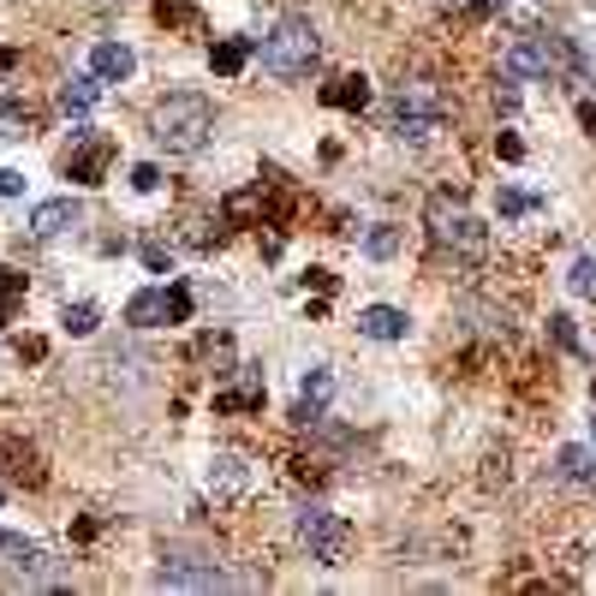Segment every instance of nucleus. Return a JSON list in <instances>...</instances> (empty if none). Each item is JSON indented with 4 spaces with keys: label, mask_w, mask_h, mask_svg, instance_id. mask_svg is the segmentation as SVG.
Segmentation results:
<instances>
[{
    "label": "nucleus",
    "mask_w": 596,
    "mask_h": 596,
    "mask_svg": "<svg viewBox=\"0 0 596 596\" xmlns=\"http://www.w3.org/2000/svg\"><path fill=\"white\" fill-rule=\"evenodd\" d=\"M447 113H454V101L435 90L430 78H412V84H400V90H394V126H400V138H412V143L442 132Z\"/></svg>",
    "instance_id": "7ed1b4c3"
},
{
    "label": "nucleus",
    "mask_w": 596,
    "mask_h": 596,
    "mask_svg": "<svg viewBox=\"0 0 596 596\" xmlns=\"http://www.w3.org/2000/svg\"><path fill=\"white\" fill-rule=\"evenodd\" d=\"M328 400H334V370L311 365V376L299 382V405H293V418H299V424H316V418L328 412Z\"/></svg>",
    "instance_id": "0eeeda50"
},
{
    "label": "nucleus",
    "mask_w": 596,
    "mask_h": 596,
    "mask_svg": "<svg viewBox=\"0 0 596 596\" xmlns=\"http://www.w3.org/2000/svg\"><path fill=\"white\" fill-rule=\"evenodd\" d=\"M501 7V0H477V12H496Z\"/></svg>",
    "instance_id": "bb28decb"
},
{
    "label": "nucleus",
    "mask_w": 596,
    "mask_h": 596,
    "mask_svg": "<svg viewBox=\"0 0 596 596\" xmlns=\"http://www.w3.org/2000/svg\"><path fill=\"white\" fill-rule=\"evenodd\" d=\"M531 209H543V197H537V192H501V215H507V221H519V215H531Z\"/></svg>",
    "instance_id": "412c9836"
},
{
    "label": "nucleus",
    "mask_w": 596,
    "mask_h": 596,
    "mask_svg": "<svg viewBox=\"0 0 596 596\" xmlns=\"http://www.w3.org/2000/svg\"><path fill=\"white\" fill-rule=\"evenodd\" d=\"M215 405H221V412H245V405H263V388H232V394H221V400H215Z\"/></svg>",
    "instance_id": "4be33fe9"
},
{
    "label": "nucleus",
    "mask_w": 596,
    "mask_h": 596,
    "mask_svg": "<svg viewBox=\"0 0 596 596\" xmlns=\"http://www.w3.org/2000/svg\"><path fill=\"white\" fill-rule=\"evenodd\" d=\"M394 251H400V227H370L365 232V257H370V263H388Z\"/></svg>",
    "instance_id": "f3484780"
},
{
    "label": "nucleus",
    "mask_w": 596,
    "mask_h": 596,
    "mask_svg": "<svg viewBox=\"0 0 596 596\" xmlns=\"http://www.w3.org/2000/svg\"><path fill=\"white\" fill-rule=\"evenodd\" d=\"M90 72H96L101 84H126L138 72V54L126 48V42H96V48H90Z\"/></svg>",
    "instance_id": "1a4fd4ad"
},
{
    "label": "nucleus",
    "mask_w": 596,
    "mask_h": 596,
    "mask_svg": "<svg viewBox=\"0 0 596 596\" xmlns=\"http://www.w3.org/2000/svg\"><path fill=\"white\" fill-rule=\"evenodd\" d=\"M566 286H573L578 299H596V257H573V274H566Z\"/></svg>",
    "instance_id": "6ab92c4d"
},
{
    "label": "nucleus",
    "mask_w": 596,
    "mask_h": 596,
    "mask_svg": "<svg viewBox=\"0 0 596 596\" xmlns=\"http://www.w3.org/2000/svg\"><path fill=\"white\" fill-rule=\"evenodd\" d=\"M155 143H162L167 155H197L203 143L215 138V108L203 96L192 90H180V96H167L162 108H155Z\"/></svg>",
    "instance_id": "f257e3e1"
},
{
    "label": "nucleus",
    "mask_w": 596,
    "mask_h": 596,
    "mask_svg": "<svg viewBox=\"0 0 596 596\" xmlns=\"http://www.w3.org/2000/svg\"><path fill=\"white\" fill-rule=\"evenodd\" d=\"M299 543L311 561L323 566H340L346 561V543H353V531H346L340 513H328V507H299Z\"/></svg>",
    "instance_id": "20e7f679"
},
{
    "label": "nucleus",
    "mask_w": 596,
    "mask_h": 596,
    "mask_svg": "<svg viewBox=\"0 0 596 596\" xmlns=\"http://www.w3.org/2000/svg\"><path fill=\"white\" fill-rule=\"evenodd\" d=\"M496 150L507 155V162H519V155H525V143H519L513 132H507V138H496Z\"/></svg>",
    "instance_id": "a878e982"
},
{
    "label": "nucleus",
    "mask_w": 596,
    "mask_h": 596,
    "mask_svg": "<svg viewBox=\"0 0 596 596\" xmlns=\"http://www.w3.org/2000/svg\"><path fill=\"white\" fill-rule=\"evenodd\" d=\"M155 185H162V173H155L150 162H138L132 167V192H155Z\"/></svg>",
    "instance_id": "5701e85b"
},
{
    "label": "nucleus",
    "mask_w": 596,
    "mask_h": 596,
    "mask_svg": "<svg viewBox=\"0 0 596 596\" xmlns=\"http://www.w3.org/2000/svg\"><path fill=\"white\" fill-rule=\"evenodd\" d=\"M19 192H24V173L0 167V197H19Z\"/></svg>",
    "instance_id": "b1692460"
},
{
    "label": "nucleus",
    "mask_w": 596,
    "mask_h": 596,
    "mask_svg": "<svg viewBox=\"0 0 596 596\" xmlns=\"http://www.w3.org/2000/svg\"><path fill=\"white\" fill-rule=\"evenodd\" d=\"M209 489H215V496H245V489H251V459H245V454H215L209 459Z\"/></svg>",
    "instance_id": "9d476101"
},
{
    "label": "nucleus",
    "mask_w": 596,
    "mask_h": 596,
    "mask_svg": "<svg viewBox=\"0 0 596 596\" xmlns=\"http://www.w3.org/2000/svg\"><path fill=\"white\" fill-rule=\"evenodd\" d=\"M66 227H78V203L72 197H48L31 209V239H61Z\"/></svg>",
    "instance_id": "9b49d317"
},
{
    "label": "nucleus",
    "mask_w": 596,
    "mask_h": 596,
    "mask_svg": "<svg viewBox=\"0 0 596 596\" xmlns=\"http://www.w3.org/2000/svg\"><path fill=\"white\" fill-rule=\"evenodd\" d=\"M192 316V293L185 286H143V293L126 299V323L132 328H167Z\"/></svg>",
    "instance_id": "39448f33"
},
{
    "label": "nucleus",
    "mask_w": 596,
    "mask_h": 596,
    "mask_svg": "<svg viewBox=\"0 0 596 596\" xmlns=\"http://www.w3.org/2000/svg\"><path fill=\"white\" fill-rule=\"evenodd\" d=\"M245 61H251V36H227V42H215V48H209V66L221 72V78H239Z\"/></svg>",
    "instance_id": "2eb2a0df"
},
{
    "label": "nucleus",
    "mask_w": 596,
    "mask_h": 596,
    "mask_svg": "<svg viewBox=\"0 0 596 596\" xmlns=\"http://www.w3.org/2000/svg\"><path fill=\"white\" fill-rule=\"evenodd\" d=\"M96 101H101V78H96V72H78V78L61 84V108L66 113H90Z\"/></svg>",
    "instance_id": "ddd939ff"
},
{
    "label": "nucleus",
    "mask_w": 596,
    "mask_h": 596,
    "mask_svg": "<svg viewBox=\"0 0 596 596\" xmlns=\"http://www.w3.org/2000/svg\"><path fill=\"white\" fill-rule=\"evenodd\" d=\"M143 263H150V269H155V274H162V269H167V263H173V257H167V251H162V245H143Z\"/></svg>",
    "instance_id": "393cba45"
},
{
    "label": "nucleus",
    "mask_w": 596,
    "mask_h": 596,
    "mask_svg": "<svg viewBox=\"0 0 596 596\" xmlns=\"http://www.w3.org/2000/svg\"><path fill=\"white\" fill-rule=\"evenodd\" d=\"M108 155H113V143L108 138H84V150L72 155V180H84V185H101V173H108Z\"/></svg>",
    "instance_id": "f8f14e48"
},
{
    "label": "nucleus",
    "mask_w": 596,
    "mask_h": 596,
    "mask_svg": "<svg viewBox=\"0 0 596 596\" xmlns=\"http://www.w3.org/2000/svg\"><path fill=\"white\" fill-rule=\"evenodd\" d=\"M405 328H412V316L394 311V304H365L358 311V334L365 340H405Z\"/></svg>",
    "instance_id": "6e6552de"
},
{
    "label": "nucleus",
    "mask_w": 596,
    "mask_h": 596,
    "mask_svg": "<svg viewBox=\"0 0 596 596\" xmlns=\"http://www.w3.org/2000/svg\"><path fill=\"white\" fill-rule=\"evenodd\" d=\"M0 507H7V496H0Z\"/></svg>",
    "instance_id": "c85d7f7f"
},
{
    "label": "nucleus",
    "mask_w": 596,
    "mask_h": 596,
    "mask_svg": "<svg viewBox=\"0 0 596 596\" xmlns=\"http://www.w3.org/2000/svg\"><path fill=\"white\" fill-rule=\"evenodd\" d=\"M555 465H561L566 484H596V454H590V447H561Z\"/></svg>",
    "instance_id": "dca6fc26"
},
{
    "label": "nucleus",
    "mask_w": 596,
    "mask_h": 596,
    "mask_svg": "<svg viewBox=\"0 0 596 596\" xmlns=\"http://www.w3.org/2000/svg\"><path fill=\"white\" fill-rule=\"evenodd\" d=\"M19 299H24V274L0 269V323H12V311H19Z\"/></svg>",
    "instance_id": "aec40b11"
},
{
    "label": "nucleus",
    "mask_w": 596,
    "mask_h": 596,
    "mask_svg": "<svg viewBox=\"0 0 596 596\" xmlns=\"http://www.w3.org/2000/svg\"><path fill=\"white\" fill-rule=\"evenodd\" d=\"M590 442H596V412H590Z\"/></svg>",
    "instance_id": "cd10ccee"
},
{
    "label": "nucleus",
    "mask_w": 596,
    "mask_h": 596,
    "mask_svg": "<svg viewBox=\"0 0 596 596\" xmlns=\"http://www.w3.org/2000/svg\"><path fill=\"white\" fill-rule=\"evenodd\" d=\"M61 323H66V334H96L101 311H96L90 299H78V304H66V316H61Z\"/></svg>",
    "instance_id": "a211bd4d"
},
{
    "label": "nucleus",
    "mask_w": 596,
    "mask_h": 596,
    "mask_svg": "<svg viewBox=\"0 0 596 596\" xmlns=\"http://www.w3.org/2000/svg\"><path fill=\"white\" fill-rule=\"evenodd\" d=\"M155 585H167V590H215V585H227V573H221L215 561L167 555V561H162V573H155Z\"/></svg>",
    "instance_id": "423d86ee"
},
{
    "label": "nucleus",
    "mask_w": 596,
    "mask_h": 596,
    "mask_svg": "<svg viewBox=\"0 0 596 596\" xmlns=\"http://www.w3.org/2000/svg\"><path fill=\"white\" fill-rule=\"evenodd\" d=\"M311 66H316L311 19H281V24H274V36H263V72H269V78H281V84H299V78H311Z\"/></svg>",
    "instance_id": "f03ea898"
},
{
    "label": "nucleus",
    "mask_w": 596,
    "mask_h": 596,
    "mask_svg": "<svg viewBox=\"0 0 596 596\" xmlns=\"http://www.w3.org/2000/svg\"><path fill=\"white\" fill-rule=\"evenodd\" d=\"M323 101H328V108H365V101H370V78H365V72H346V78H334L328 90H323Z\"/></svg>",
    "instance_id": "4468645a"
}]
</instances>
